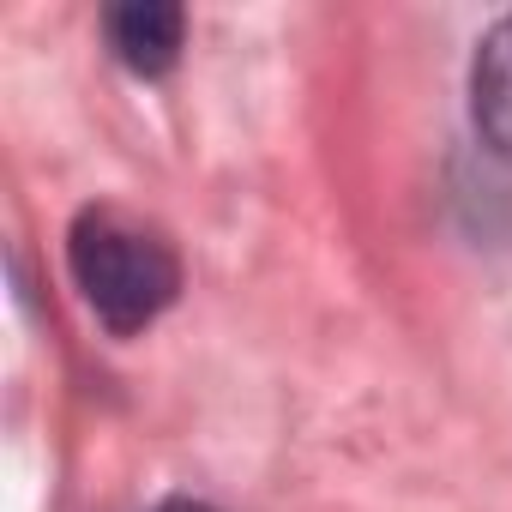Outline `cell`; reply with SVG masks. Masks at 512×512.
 Masks as SVG:
<instances>
[{
	"label": "cell",
	"instance_id": "6da1fadb",
	"mask_svg": "<svg viewBox=\"0 0 512 512\" xmlns=\"http://www.w3.org/2000/svg\"><path fill=\"white\" fill-rule=\"evenodd\" d=\"M67 272L85 308L115 332H145L181 296V260L157 223L127 205H85L67 229Z\"/></svg>",
	"mask_w": 512,
	"mask_h": 512
},
{
	"label": "cell",
	"instance_id": "7a4b0ae2",
	"mask_svg": "<svg viewBox=\"0 0 512 512\" xmlns=\"http://www.w3.org/2000/svg\"><path fill=\"white\" fill-rule=\"evenodd\" d=\"M103 37L115 49V61L139 79H157L175 67L181 37H187V13L175 0H127V7L103 13Z\"/></svg>",
	"mask_w": 512,
	"mask_h": 512
},
{
	"label": "cell",
	"instance_id": "3957f363",
	"mask_svg": "<svg viewBox=\"0 0 512 512\" xmlns=\"http://www.w3.org/2000/svg\"><path fill=\"white\" fill-rule=\"evenodd\" d=\"M470 109H476V133H482V145H488L500 163H512V13L476 43Z\"/></svg>",
	"mask_w": 512,
	"mask_h": 512
},
{
	"label": "cell",
	"instance_id": "277c9868",
	"mask_svg": "<svg viewBox=\"0 0 512 512\" xmlns=\"http://www.w3.org/2000/svg\"><path fill=\"white\" fill-rule=\"evenodd\" d=\"M157 512H217V506H205V500H169V506H157Z\"/></svg>",
	"mask_w": 512,
	"mask_h": 512
}]
</instances>
